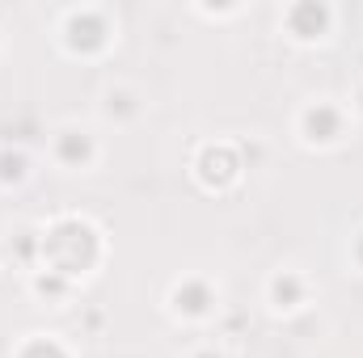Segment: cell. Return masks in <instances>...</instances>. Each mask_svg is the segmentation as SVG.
Segmentation results:
<instances>
[{
  "mask_svg": "<svg viewBox=\"0 0 363 358\" xmlns=\"http://www.w3.org/2000/svg\"><path fill=\"white\" fill-rule=\"evenodd\" d=\"M203 358H211V354H203Z\"/></svg>",
  "mask_w": 363,
  "mask_h": 358,
  "instance_id": "1",
  "label": "cell"
}]
</instances>
